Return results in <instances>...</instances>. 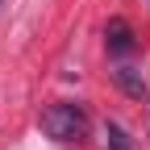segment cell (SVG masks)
Listing matches in <instances>:
<instances>
[{
	"label": "cell",
	"instance_id": "cell-1",
	"mask_svg": "<svg viewBox=\"0 0 150 150\" xmlns=\"http://www.w3.org/2000/svg\"><path fill=\"white\" fill-rule=\"evenodd\" d=\"M42 129H46L54 142L75 146V142L88 138V112H83V104H71V100L50 104V108L42 112Z\"/></svg>",
	"mask_w": 150,
	"mask_h": 150
},
{
	"label": "cell",
	"instance_id": "cell-2",
	"mask_svg": "<svg viewBox=\"0 0 150 150\" xmlns=\"http://www.w3.org/2000/svg\"><path fill=\"white\" fill-rule=\"evenodd\" d=\"M104 46H108V54H129L134 50V29H129V21L112 17L108 29H104Z\"/></svg>",
	"mask_w": 150,
	"mask_h": 150
},
{
	"label": "cell",
	"instance_id": "cell-3",
	"mask_svg": "<svg viewBox=\"0 0 150 150\" xmlns=\"http://www.w3.org/2000/svg\"><path fill=\"white\" fill-rule=\"evenodd\" d=\"M112 79L121 83L125 96H142V92H146V79H142L138 67H117V71H112Z\"/></svg>",
	"mask_w": 150,
	"mask_h": 150
},
{
	"label": "cell",
	"instance_id": "cell-4",
	"mask_svg": "<svg viewBox=\"0 0 150 150\" xmlns=\"http://www.w3.org/2000/svg\"><path fill=\"white\" fill-rule=\"evenodd\" d=\"M104 138H108V150H129V138H125V129L121 125H104Z\"/></svg>",
	"mask_w": 150,
	"mask_h": 150
}]
</instances>
